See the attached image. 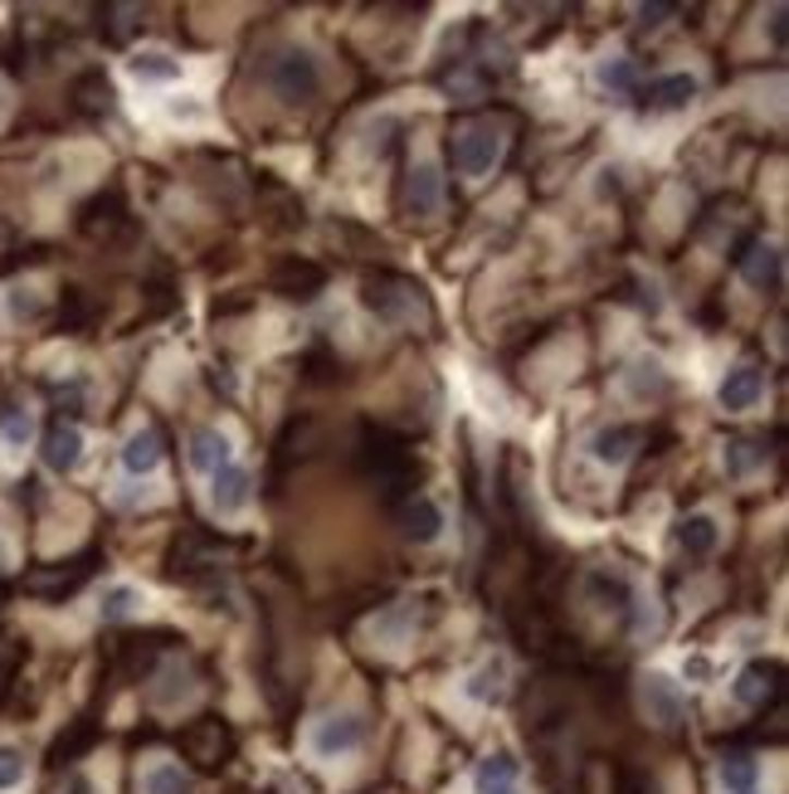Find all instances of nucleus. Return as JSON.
Segmentation results:
<instances>
[{
    "instance_id": "nucleus-18",
    "label": "nucleus",
    "mask_w": 789,
    "mask_h": 794,
    "mask_svg": "<svg viewBox=\"0 0 789 794\" xmlns=\"http://www.w3.org/2000/svg\"><path fill=\"white\" fill-rule=\"evenodd\" d=\"M39 458H45L49 473H74L78 458H83V434H78V424H64V420L49 424V430H45V448H39Z\"/></svg>"
},
{
    "instance_id": "nucleus-33",
    "label": "nucleus",
    "mask_w": 789,
    "mask_h": 794,
    "mask_svg": "<svg viewBox=\"0 0 789 794\" xmlns=\"http://www.w3.org/2000/svg\"><path fill=\"white\" fill-rule=\"evenodd\" d=\"M132 73L142 83H171V79H181V64L171 55H132Z\"/></svg>"
},
{
    "instance_id": "nucleus-27",
    "label": "nucleus",
    "mask_w": 789,
    "mask_h": 794,
    "mask_svg": "<svg viewBox=\"0 0 789 794\" xmlns=\"http://www.w3.org/2000/svg\"><path fill=\"white\" fill-rule=\"evenodd\" d=\"M157 464H161V434L157 430H137L128 444H122V468H128L132 478H147Z\"/></svg>"
},
{
    "instance_id": "nucleus-42",
    "label": "nucleus",
    "mask_w": 789,
    "mask_h": 794,
    "mask_svg": "<svg viewBox=\"0 0 789 794\" xmlns=\"http://www.w3.org/2000/svg\"><path fill=\"white\" fill-rule=\"evenodd\" d=\"M619 794H653V775L639 766H624L619 770Z\"/></svg>"
},
{
    "instance_id": "nucleus-38",
    "label": "nucleus",
    "mask_w": 789,
    "mask_h": 794,
    "mask_svg": "<svg viewBox=\"0 0 789 794\" xmlns=\"http://www.w3.org/2000/svg\"><path fill=\"white\" fill-rule=\"evenodd\" d=\"M98 15H108V39H128L142 10H137V5H102Z\"/></svg>"
},
{
    "instance_id": "nucleus-12",
    "label": "nucleus",
    "mask_w": 789,
    "mask_h": 794,
    "mask_svg": "<svg viewBox=\"0 0 789 794\" xmlns=\"http://www.w3.org/2000/svg\"><path fill=\"white\" fill-rule=\"evenodd\" d=\"M731 697L741 707H765L780 697V663H770V658H755V663L741 667V677H736Z\"/></svg>"
},
{
    "instance_id": "nucleus-5",
    "label": "nucleus",
    "mask_w": 789,
    "mask_h": 794,
    "mask_svg": "<svg viewBox=\"0 0 789 794\" xmlns=\"http://www.w3.org/2000/svg\"><path fill=\"white\" fill-rule=\"evenodd\" d=\"M78 234L93 239V244H112V239L132 234V215L118 185H108V191H98L93 201L78 205Z\"/></svg>"
},
{
    "instance_id": "nucleus-24",
    "label": "nucleus",
    "mask_w": 789,
    "mask_h": 794,
    "mask_svg": "<svg viewBox=\"0 0 789 794\" xmlns=\"http://www.w3.org/2000/svg\"><path fill=\"white\" fill-rule=\"evenodd\" d=\"M678 546L688 551V556H712L716 541H721V527H716V517H707V512H692V517L678 521Z\"/></svg>"
},
{
    "instance_id": "nucleus-4",
    "label": "nucleus",
    "mask_w": 789,
    "mask_h": 794,
    "mask_svg": "<svg viewBox=\"0 0 789 794\" xmlns=\"http://www.w3.org/2000/svg\"><path fill=\"white\" fill-rule=\"evenodd\" d=\"M268 88H274L278 103H313L321 88V64L307 49H283L268 64Z\"/></svg>"
},
{
    "instance_id": "nucleus-46",
    "label": "nucleus",
    "mask_w": 789,
    "mask_h": 794,
    "mask_svg": "<svg viewBox=\"0 0 789 794\" xmlns=\"http://www.w3.org/2000/svg\"><path fill=\"white\" fill-rule=\"evenodd\" d=\"M171 118H201V108L195 103H171Z\"/></svg>"
},
{
    "instance_id": "nucleus-39",
    "label": "nucleus",
    "mask_w": 789,
    "mask_h": 794,
    "mask_svg": "<svg viewBox=\"0 0 789 794\" xmlns=\"http://www.w3.org/2000/svg\"><path fill=\"white\" fill-rule=\"evenodd\" d=\"M29 430H35V424H29V414L20 410V405H5V410H0V434H5L10 444H25Z\"/></svg>"
},
{
    "instance_id": "nucleus-25",
    "label": "nucleus",
    "mask_w": 789,
    "mask_h": 794,
    "mask_svg": "<svg viewBox=\"0 0 789 794\" xmlns=\"http://www.w3.org/2000/svg\"><path fill=\"white\" fill-rule=\"evenodd\" d=\"M230 438L220 430H195L191 434V468H201V473H220V468H230Z\"/></svg>"
},
{
    "instance_id": "nucleus-22",
    "label": "nucleus",
    "mask_w": 789,
    "mask_h": 794,
    "mask_svg": "<svg viewBox=\"0 0 789 794\" xmlns=\"http://www.w3.org/2000/svg\"><path fill=\"white\" fill-rule=\"evenodd\" d=\"M248 488H254V478H248L239 464L220 468V473H210V503H215V512H220V517H234V512H244Z\"/></svg>"
},
{
    "instance_id": "nucleus-41",
    "label": "nucleus",
    "mask_w": 789,
    "mask_h": 794,
    "mask_svg": "<svg viewBox=\"0 0 789 794\" xmlns=\"http://www.w3.org/2000/svg\"><path fill=\"white\" fill-rule=\"evenodd\" d=\"M20 775H25V756H20V750H10V746H0V790L20 785Z\"/></svg>"
},
{
    "instance_id": "nucleus-9",
    "label": "nucleus",
    "mask_w": 789,
    "mask_h": 794,
    "mask_svg": "<svg viewBox=\"0 0 789 794\" xmlns=\"http://www.w3.org/2000/svg\"><path fill=\"white\" fill-rule=\"evenodd\" d=\"M268 288L278 292V298L288 302H313L321 288H327V268L317 264V258H283V264L268 274Z\"/></svg>"
},
{
    "instance_id": "nucleus-3",
    "label": "nucleus",
    "mask_w": 789,
    "mask_h": 794,
    "mask_svg": "<svg viewBox=\"0 0 789 794\" xmlns=\"http://www.w3.org/2000/svg\"><path fill=\"white\" fill-rule=\"evenodd\" d=\"M502 146H507V137L493 128V122H463L449 142L453 171L469 176V181H483V176H493V166L502 161Z\"/></svg>"
},
{
    "instance_id": "nucleus-47",
    "label": "nucleus",
    "mask_w": 789,
    "mask_h": 794,
    "mask_svg": "<svg viewBox=\"0 0 789 794\" xmlns=\"http://www.w3.org/2000/svg\"><path fill=\"white\" fill-rule=\"evenodd\" d=\"M64 794H93V785H88L83 775H74V780H69V790H64Z\"/></svg>"
},
{
    "instance_id": "nucleus-35",
    "label": "nucleus",
    "mask_w": 789,
    "mask_h": 794,
    "mask_svg": "<svg viewBox=\"0 0 789 794\" xmlns=\"http://www.w3.org/2000/svg\"><path fill=\"white\" fill-rule=\"evenodd\" d=\"M303 381H313V385H331V381H341V361L331 357L327 347L307 351V357H303Z\"/></svg>"
},
{
    "instance_id": "nucleus-8",
    "label": "nucleus",
    "mask_w": 789,
    "mask_h": 794,
    "mask_svg": "<svg viewBox=\"0 0 789 794\" xmlns=\"http://www.w3.org/2000/svg\"><path fill=\"white\" fill-rule=\"evenodd\" d=\"M98 570V551H83L74 561H59V566H39L25 576V590L39 594V600H69L83 580Z\"/></svg>"
},
{
    "instance_id": "nucleus-1",
    "label": "nucleus",
    "mask_w": 789,
    "mask_h": 794,
    "mask_svg": "<svg viewBox=\"0 0 789 794\" xmlns=\"http://www.w3.org/2000/svg\"><path fill=\"white\" fill-rule=\"evenodd\" d=\"M361 302H366L380 322H390V327H410L414 317L429 322V298H424V288L404 274H390V268H376V274L361 278Z\"/></svg>"
},
{
    "instance_id": "nucleus-32",
    "label": "nucleus",
    "mask_w": 789,
    "mask_h": 794,
    "mask_svg": "<svg viewBox=\"0 0 789 794\" xmlns=\"http://www.w3.org/2000/svg\"><path fill=\"white\" fill-rule=\"evenodd\" d=\"M755 775H761V766H755L751 756H721V785L726 790H736V794H745V790H755Z\"/></svg>"
},
{
    "instance_id": "nucleus-40",
    "label": "nucleus",
    "mask_w": 789,
    "mask_h": 794,
    "mask_svg": "<svg viewBox=\"0 0 789 794\" xmlns=\"http://www.w3.org/2000/svg\"><path fill=\"white\" fill-rule=\"evenodd\" d=\"M5 308H10V317H15V322H35L39 312H45V308H39V298H35L29 288H15V292H10Z\"/></svg>"
},
{
    "instance_id": "nucleus-21",
    "label": "nucleus",
    "mask_w": 789,
    "mask_h": 794,
    "mask_svg": "<svg viewBox=\"0 0 789 794\" xmlns=\"http://www.w3.org/2000/svg\"><path fill=\"white\" fill-rule=\"evenodd\" d=\"M761 395H765V375L755 371V365H736V371H726L716 400H721L726 414H741V410H755V400H761Z\"/></svg>"
},
{
    "instance_id": "nucleus-50",
    "label": "nucleus",
    "mask_w": 789,
    "mask_h": 794,
    "mask_svg": "<svg viewBox=\"0 0 789 794\" xmlns=\"http://www.w3.org/2000/svg\"><path fill=\"white\" fill-rule=\"evenodd\" d=\"M745 794H755V790H745Z\"/></svg>"
},
{
    "instance_id": "nucleus-45",
    "label": "nucleus",
    "mask_w": 789,
    "mask_h": 794,
    "mask_svg": "<svg viewBox=\"0 0 789 794\" xmlns=\"http://www.w3.org/2000/svg\"><path fill=\"white\" fill-rule=\"evenodd\" d=\"M688 677H712V663L707 658H688V667H682Z\"/></svg>"
},
{
    "instance_id": "nucleus-2",
    "label": "nucleus",
    "mask_w": 789,
    "mask_h": 794,
    "mask_svg": "<svg viewBox=\"0 0 789 794\" xmlns=\"http://www.w3.org/2000/svg\"><path fill=\"white\" fill-rule=\"evenodd\" d=\"M230 551V541L215 537V531H201V527H185L181 537L171 541L166 551V576L171 580H205L220 570V556Z\"/></svg>"
},
{
    "instance_id": "nucleus-43",
    "label": "nucleus",
    "mask_w": 789,
    "mask_h": 794,
    "mask_svg": "<svg viewBox=\"0 0 789 794\" xmlns=\"http://www.w3.org/2000/svg\"><path fill=\"white\" fill-rule=\"evenodd\" d=\"M668 15H678V5H639V29H658Z\"/></svg>"
},
{
    "instance_id": "nucleus-48",
    "label": "nucleus",
    "mask_w": 789,
    "mask_h": 794,
    "mask_svg": "<svg viewBox=\"0 0 789 794\" xmlns=\"http://www.w3.org/2000/svg\"><path fill=\"white\" fill-rule=\"evenodd\" d=\"M0 566H5V541H0Z\"/></svg>"
},
{
    "instance_id": "nucleus-23",
    "label": "nucleus",
    "mask_w": 789,
    "mask_h": 794,
    "mask_svg": "<svg viewBox=\"0 0 789 794\" xmlns=\"http://www.w3.org/2000/svg\"><path fill=\"white\" fill-rule=\"evenodd\" d=\"M463 697H473V702H483V707L502 702L507 697V663L502 658H483V663L463 677Z\"/></svg>"
},
{
    "instance_id": "nucleus-19",
    "label": "nucleus",
    "mask_w": 789,
    "mask_h": 794,
    "mask_svg": "<svg viewBox=\"0 0 789 794\" xmlns=\"http://www.w3.org/2000/svg\"><path fill=\"white\" fill-rule=\"evenodd\" d=\"M639 444H643L639 424H605V430L590 438V458H595V464H605V468H624Z\"/></svg>"
},
{
    "instance_id": "nucleus-13",
    "label": "nucleus",
    "mask_w": 789,
    "mask_h": 794,
    "mask_svg": "<svg viewBox=\"0 0 789 794\" xmlns=\"http://www.w3.org/2000/svg\"><path fill=\"white\" fill-rule=\"evenodd\" d=\"M361 736H366V726L356 722L351 712H327L321 722L313 726V750L317 756H347V750L361 746Z\"/></svg>"
},
{
    "instance_id": "nucleus-49",
    "label": "nucleus",
    "mask_w": 789,
    "mask_h": 794,
    "mask_svg": "<svg viewBox=\"0 0 789 794\" xmlns=\"http://www.w3.org/2000/svg\"><path fill=\"white\" fill-rule=\"evenodd\" d=\"M502 794H517V790H502Z\"/></svg>"
},
{
    "instance_id": "nucleus-26",
    "label": "nucleus",
    "mask_w": 789,
    "mask_h": 794,
    "mask_svg": "<svg viewBox=\"0 0 789 794\" xmlns=\"http://www.w3.org/2000/svg\"><path fill=\"white\" fill-rule=\"evenodd\" d=\"M93 741H98V722H93V717H78V722L69 726L54 746H49V766H54V770L59 766H74L83 750H93Z\"/></svg>"
},
{
    "instance_id": "nucleus-14",
    "label": "nucleus",
    "mask_w": 789,
    "mask_h": 794,
    "mask_svg": "<svg viewBox=\"0 0 789 794\" xmlns=\"http://www.w3.org/2000/svg\"><path fill=\"white\" fill-rule=\"evenodd\" d=\"M69 103H74V112H83V118H108L112 108H118V93H112L108 73L102 69H83L74 79V88H69Z\"/></svg>"
},
{
    "instance_id": "nucleus-7",
    "label": "nucleus",
    "mask_w": 789,
    "mask_h": 794,
    "mask_svg": "<svg viewBox=\"0 0 789 794\" xmlns=\"http://www.w3.org/2000/svg\"><path fill=\"white\" fill-rule=\"evenodd\" d=\"M230 750H234V736L220 717H201V722H191L181 731V756L195 770H220L230 760Z\"/></svg>"
},
{
    "instance_id": "nucleus-10",
    "label": "nucleus",
    "mask_w": 789,
    "mask_h": 794,
    "mask_svg": "<svg viewBox=\"0 0 789 794\" xmlns=\"http://www.w3.org/2000/svg\"><path fill=\"white\" fill-rule=\"evenodd\" d=\"M444 205V181H439V166L434 161H420L410 166L404 176V215L410 219H434Z\"/></svg>"
},
{
    "instance_id": "nucleus-28",
    "label": "nucleus",
    "mask_w": 789,
    "mask_h": 794,
    "mask_svg": "<svg viewBox=\"0 0 789 794\" xmlns=\"http://www.w3.org/2000/svg\"><path fill=\"white\" fill-rule=\"evenodd\" d=\"M624 390L633 400H663L668 395V375H663L658 361H633L624 371Z\"/></svg>"
},
{
    "instance_id": "nucleus-44",
    "label": "nucleus",
    "mask_w": 789,
    "mask_h": 794,
    "mask_svg": "<svg viewBox=\"0 0 789 794\" xmlns=\"http://www.w3.org/2000/svg\"><path fill=\"white\" fill-rule=\"evenodd\" d=\"M785 20H789V10L785 5H770V45L775 49H785Z\"/></svg>"
},
{
    "instance_id": "nucleus-30",
    "label": "nucleus",
    "mask_w": 789,
    "mask_h": 794,
    "mask_svg": "<svg viewBox=\"0 0 789 794\" xmlns=\"http://www.w3.org/2000/svg\"><path fill=\"white\" fill-rule=\"evenodd\" d=\"M765 458H770V444H765V438H731V444H726V473L745 478V473H755Z\"/></svg>"
},
{
    "instance_id": "nucleus-31",
    "label": "nucleus",
    "mask_w": 789,
    "mask_h": 794,
    "mask_svg": "<svg viewBox=\"0 0 789 794\" xmlns=\"http://www.w3.org/2000/svg\"><path fill=\"white\" fill-rule=\"evenodd\" d=\"M595 79H599V88L615 93V98H633V93H639V69H633V59H599Z\"/></svg>"
},
{
    "instance_id": "nucleus-11",
    "label": "nucleus",
    "mask_w": 789,
    "mask_h": 794,
    "mask_svg": "<svg viewBox=\"0 0 789 794\" xmlns=\"http://www.w3.org/2000/svg\"><path fill=\"white\" fill-rule=\"evenodd\" d=\"M692 98H697V79H692V73H668V79H653L648 88L639 93V108L648 112V118H663V112L692 108Z\"/></svg>"
},
{
    "instance_id": "nucleus-29",
    "label": "nucleus",
    "mask_w": 789,
    "mask_h": 794,
    "mask_svg": "<svg viewBox=\"0 0 789 794\" xmlns=\"http://www.w3.org/2000/svg\"><path fill=\"white\" fill-rule=\"evenodd\" d=\"M477 794H502V790H517V760L507 756V750H497V756L477 760Z\"/></svg>"
},
{
    "instance_id": "nucleus-17",
    "label": "nucleus",
    "mask_w": 789,
    "mask_h": 794,
    "mask_svg": "<svg viewBox=\"0 0 789 794\" xmlns=\"http://www.w3.org/2000/svg\"><path fill=\"white\" fill-rule=\"evenodd\" d=\"M400 531L410 541H420V546H429V541H439V531H444V507L434 503V497H424V493L404 497L400 503Z\"/></svg>"
},
{
    "instance_id": "nucleus-37",
    "label": "nucleus",
    "mask_w": 789,
    "mask_h": 794,
    "mask_svg": "<svg viewBox=\"0 0 789 794\" xmlns=\"http://www.w3.org/2000/svg\"><path fill=\"white\" fill-rule=\"evenodd\" d=\"M147 794H185V775L175 766H151L147 780H142Z\"/></svg>"
},
{
    "instance_id": "nucleus-16",
    "label": "nucleus",
    "mask_w": 789,
    "mask_h": 794,
    "mask_svg": "<svg viewBox=\"0 0 789 794\" xmlns=\"http://www.w3.org/2000/svg\"><path fill=\"white\" fill-rule=\"evenodd\" d=\"M166 643H171V634H122V639L112 643V658H118V667L128 677H147Z\"/></svg>"
},
{
    "instance_id": "nucleus-36",
    "label": "nucleus",
    "mask_w": 789,
    "mask_h": 794,
    "mask_svg": "<svg viewBox=\"0 0 789 794\" xmlns=\"http://www.w3.org/2000/svg\"><path fill=\"white\" fill-rule=\"evenodd\" d=\"M88 322H93V308H88V298H83V288H69L64 302H59V327H64V332H83Z\"/></svg>"
},
{
    "instance_id": "nucleus-34",
    "label": "nucleus",
    "mask_w": 789,
    "mask_h": 794,
    "mask_svg": "<svg viewBox=\"0 0 789 794\" xmlns=\"http://www.w3.org/2000/svg\"><path fill=\"white\" fill-rule=\"evenodd\" d=\"M137 604H142V590H137V585H112V590L102 594L98 610H102V619H108V624H118V619H128V614L137 610Z\"/></svg>"
},
{
    "instance_id": "nucleus-20",
    "label": "nucleus",
    "mask_w": 789,
    "mask_h": 794,
    "mask_svg": "<svg viewBox=\"0 0 789 794\" xmlns=\"http://www.w3.org/2000/svg\"><path fill=\"white\" fill-rule=\"evenodd\" d=\"M585 594H590V604H599V610H609V614H629V604H633L629 576H624V570H609V566L590 570V576H585Z\"/></svg>"
},
{
    "instance_id": "nucleus-6",
    "label": "nucleus",
    "mask_w": 789,
    "mask_h": 794,
    "mask_svg": "<svg viewBox=\"0 0 789 794\" xmlns=\"http://www.w3.org/2000/svg\"><path fill=\"white\" fill-rule=\"evenodd\" d=\"M731 264L741 268L745 284L761 288V292H780V284H785V254L775 244H765V239H755V234L736 239Z\"/></svg>"
},
{
    "instance_id": "nucleus-15",
    "label": "nucleus",
    "mask_w": 789,
    "mask_h": 794,
    "mask_svg": "<svg viewBox=\"0 0 789 794\" xmlns=\"http://www.w3.org/2000/svg\"><path fill=\"white\" fill-rule=\"evenodd\" d=\"M643 707H648V717L658 726H678L682 717H688V697H682V687L672 683V677H663V673L643 677Z\"/></svg>"
}]
</instances>
